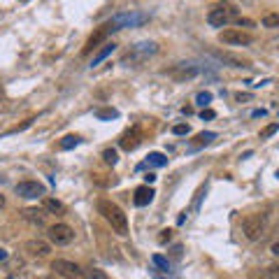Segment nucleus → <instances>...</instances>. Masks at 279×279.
I'll return each mask as SVG.
<instances>
[{"label":"nucleus","instance_id":"1","mask_svg":"<svg viewBox=\"0 0 279 279\" xmlns=\"http://www.w3.org/2000/svg\"><path fill=\"white\" fill-rule=\"evenodd\" d=\"M98 212L103 214V219L110 226L119 233V235H128V217L123 214V209L119 205H114L112 200H98Z\"/></svg>","mask_w":279,"mask_h":279},{"label":"nucleus","instance_id":"2","mask_svg":"<svg viewBox=\"0 0 279 279\" xmlns=\"http://www.w3.org/2000/svg\"><path fill=\"white\" fill-rule=\"evenodd\" d=\"M237 17H240V12L233 2H214L207 12V24L214 28H223L237 21Z\"/></svg>","mask_w":279,"mask_h":279},{"label":"nucleus","instance_id":"3","mask_svg":"<svg viewBox=\"0 0 279 279\" xmlns=\"http://www.w3.org/2000/svg\"><path fill=\"white\" fill-rule=\"evenodd\" d=\"M265 228H268V214L263 212H256V214H249V217L242 221V233L249 242H256L265 235Z\"/></svg>","mask_w":279,"mask_h":279},{"label":"nucleus","instance_id":"4","mask_svg":"<svg viewBox=\"0 0 279 279\" xmlns=\"http://www.w3.org/2000/svg\"><path fill=\"white\" fill-rule=\"evenodd\" d=\"M219 40L223 44H230V47H247V44L253 42V35L244 33L240 28H226L219 33Z\"/></svg>","mask_w":279,"mask_h":279},{"label":"nucleus","instance_id":"5","mask_svg":"<svg viewBox=\"0 0 279 279\" xmlns=\"http://www.w3.org/2000/svg\"><path fill=\"white\" fill-rule=\"evenodd\" d=\"M47 235H49V240H52L56 247H68V244L75 240V230H72L68 223H54V226H49Z\"/></svg>","mask_w":279,"mask_h":279},{"label":"nucleus","instance_id":"6","mask_svg":"<svg viewBox=\"0 0 279 279\" xmlns=\"http://www.w3.org/2000/svg\"><path fill=\"white\" fill-rule=\"evenodd\" d=\"M114 30H116V26H114L112 21H107V24H103V26L98 28L96 33H93V35H91V37L86 40V44H84V52H82V54L86 56V54H91L93 49H98V44L105 42V40H107V37H110V35H112Z\"/></svg>","mask_w":279,"mask_h":279},{"label":"nucleus","instance_id":"7","mask_svg":"<svg viewBox=\"0 0 279 279\" xmlns=\"http://www.w3.org/2000/svg\"><path fill=\"white\" fill-rule=\"evenodd\" d=\"M52 270L56 272V275H61V277H65V279H79L82 275H84V270L79 268L77 263L65 261V258H56V261L52 263Z\"/></svg>","mask_w":279,"mask_h":279},{"label":"nucleus","instance_id":"8","mask_svg":"<svg viewBox=\"0 0 279 279\" xmlns=\"http://www.w3.org/2000/svg\"><path fill=\"white\" fill-rule=\"evenodd\" d=\"M14 191H17V195L30 200V198H42L44 186L40 182H33V179H24V182H19L17 186H14Z\"/></svg>","mask_w":279,"mask_h":279},{"label":"nucleus","instance_id":"9","mask_svg":"<svg viewBox=\"0 0 279 279\" xmlns=\"http://www.w3.org/2000/svg\"><path fill=\"white\" fill-rule=\"evenodd\" d=\"M24 251L28 256H33V258H47L49 253H52V244L44 242V240H28L24 244Z\"/></svg>","mask_w":279,"mask_h":279},{"label":"nucleus","instance_id":"10","mask_svg":"<svg viewBox=\"0 0 279 279\" xmlns=\"http://www.w3.org/2000/svg\"><path fill=\"white\" fill-rule=\"evenodd\" d=\"M147 21V14H119L112 19V24L116 26V30L121 28H133V26H142Z\"/></svg>","mask_w":279,"mask_h":279},{"label":"nucleus","instance_id":"11","mask_svg":"<svg viewBox=\"0 0 279 279\" xmlns=\"http://www.w3.org/2000/svg\"><path fill=\"white\" fill-rule=\"evenodd\" d=\"M140 142H142V131L135 126V128H131V131H126L121 135V140H119V147H121L123 151H133V149H138Z\"/></svg>","mask_w":279,"mask_h":279},{"label":"nucleus","instance_id":"12","mask_svg":"<svg viewBox=\"0 0 279 279\" xmlns=\"http://www.w3.org/2000/svg\"><path fill=\"white\" fill-rule=\"evenodd\" d=\"M154 195H156V193H154V189H151L149 184H144V186H138V189H135L133 202H135L138 207H147L149 202L154 200Z\"/></svg>","mask_w":279,"mask_h":279},{"label":"nucleus","instance_id":"13","mask_svg":"<svg viewBox=\"0 0 279 279\" xmlns=\"http://www.w3.org/2000/svg\"><path fill=\"white\" fill-rule=\"evenodd\" d=\"M217 58L221 63H226L230 68H247L249 61H244L242 56H237V54H230V52H217Z\"/></svg>","mask_w":279,"mask_h":279},{"label":"nucleus","instance_id":"14","mask_svg":"<svg viewBox=\"0 0 279 279\" xmlns=\"http://www.w3.org/2000/svg\"><path fill=\"white\" fill-rule=\"evenodd\" d=\"M24 217H26V221H30L33 226H44V219H47V214H44V209H24Z\"/></svg>","mask_w":279,"mask_h":279},{"label":"nucleus","instance_id":"15","mask_svg":"<svg viewBox=\"0 0 279 279\" xmlns=\"http://www.w3.org/2000/svg\"><path fill=\"white\" fill-rule=\"evenodd\" d=\"M114 49H116V44H114V42H105L103 47L98 49V54H96V56L91 58V68H96V65H98V63H100V61H105V58H107V56H110V54H112Z\"/></svg>","mask_w":279,"mask_h":279},{"label":"nucleus","instance_id":"16","mask_svg":"<svg viewBox=\"0 0 279 279\" xmlns=\"http://www.w3.org/2000/svg\"><path fill=\"white\" fill-rule=\"evenodd\" d=\"M44 212H52V214H65V205L56 198H44Z\"/></svg>","mask_w":279,"mask_h":279},{"label":"nucleus","instance_id":"17","mask_svg":"<svg viewBox=\"0 0 279 279\" xmlns=\"http://www.w3.org/2000/svg\"><path fill=\"white\" fill-rule=\"evenodd\" d=\"M214 140H217V133H212V131L198 133V135H195V142H193V147H205V144L214 142Z\"/></svg>","mask_w":279,"mask_h":279},{"label":"nucleus","instance_id":"18","mask_svg":"<svg viewBox=\"0 0 279 279\" xmlns=\"http://www.w3.org/2000/svg\"><path fill=\"white\" fill-rule=\"evenodd\" d=\"M147 163H149V166L163 167V166H167V158L163 156V154H158V151H151V154L147 156Z\"/></svg>","mask_w":279,"mask_h":279},{"label":"nucleus","instance_id":"19","mask_svg":"<svg viewBox=\"0 0 279 279\" xmlns=\"http://www.w3.org/2000/svg\"><path fill=\"white\" fill-rule=\"evenodd\" d=\"M96 116L100 119V121H110V119H116L119 112L112 110V107H103V110H96Z\"/></svg>","mask_w":279,"mask_h":279},{"label":"nucleus","instance_id":"20","mask_svg":"<svg viewBox=\"0 0 279 279\" xmlns=\"http://www.w3.org/2000/svg\"><path fill=\"white\" fill-rule=\"evenodd\" d=\"M151 263L156 265L158 270H163V272H170V261H167L166 256H161V253H154L151 256Z\"/></svg>","mask_w":279,"mask_h":279},{"label":"nucleus","instance_id":"21","mask_svg":"<svg viewBox=\"0 0 279 279\" xmlns=\"http://www.w3.org/2000/svg\"><path fill=\"white\" fill-rule=\"evenodd\" d=\"M79 142H82V140H79L77 135H65V138H63L61 142H58V147L68 151V149H75V147H77Z\"/></svg>","mask_w":279,"mask_h":279},{"label":"nucleus","instance_id":"22","mask_svg":"<svg viewBox=\"0 0 279 279\" xmlns=\"http://www.w3.org/2000/svg\"><path fill=\"white\" fill-rule=\"evenodd\" d=\"M263 26L265 28H279V14L277 12H270L263 17Z\"/></svg>","mask_w":279,"mask_h":279},{"label":"nucleus","instance_id":"23","mask_svg":"<svg viewBox=\"0 0 279 279\" xmlns=\"http://www.w3.org/2000/svg\"><path fill=\"white\" fill-rule=\"evenodd\" d=\"M103 161L107 163V166H116L119 156H116V151H114V149H105V151H103Z\"/></svg>","mask_w":279,"mask_h":279},{"label":"nucleus","instance_id":"24","mask_svg":"<svg viewBox=\"0 0 279 279\" xmlns=\"http://www.w3.org/2000/svg\"><path fill=\"white\" fill-rule=\"evenodd\" d=\"M212 103V93L209 91H200L198 96H195V105H200V107H207Z\"/></svg>","mask_w":279,"mask_h":279},{"label":"nucleus","instance_id":"25","mask_svg":"<svg viewBox=\"0 0 279 279\" xmlns=\"http://www.w3.org/2000/svg\"><path fill=\"white\" fill-rule=\"evenodd\" d=\"M279 131V121H275V123H270V126H265L261 131V140H268V138H272L275 133Z\"/></svg>","mask_w":279,"mask_h":279},{"label":"nucleus","instance_id":"26","mask_svg":"<svg viewBox=\"0 0 279 279\" xmlns=\"http://www.w3.org/2000/svg\"><path fill=\"white\" fill-rule=\"evenodd\" d=\"M86 279H110V277H107L103 270H98V268H88V270H86Z\"/></svg>","mask_w":279,"mask_h":279},{"label":"nucleus","instance_id":"27","mask_svg":"<svg viewBox=\"0 0 279 279\" xmlns=\"http://www.w3.org/2000/svg\"><path fill=\"white\" fill-rule=\"evenodd\" d=\"M189 131H191V128H189V123H177V126L172 128L174 135H186Z\"/></svg>","mask_w":279,"mask_h":279},{"label":"nucleus","instance_id":"28","mask_svg":"<svg viewBox=\"0 0 279 279\" xmlns=\"http://www.w3.org/2000/svg\"><path fill=\"white\" fill-rule=\"evenodd\" d=\"M170 237H172V230H161V235H158V242L166 244V242H170Z\"/></svg>","mask_w":279,"mask_h":279},{"label":"nucleus","instance_id":"29","mask_svg":"<svg viewBox=\"0 0 279 279\" xmlns=\"http://www.w3.org/2000/svg\"><path fill=\"white\" fill-rule=\"evenodd\" d=\"M214 116H217V112H214V110H202V112H200L202 121H209V119H214Z\"/></svg>","mask_w":279,"mask_h":279},{"label":"nucleus","instance_id":"30","mask_svg":"<svg viewBox=\"0 0 279 279\" xmlns=\"http://www.w3.org/2000/svg\"><path fill=\"white\" fill-rule=\"evenodd\" d=\"M268 279H279V268H270V272H268Z\"/></svg>","mask_w":279,"mask_h":279},{"label":"nucleus","instance_id":"31","mask_svg":"<svg viewBox=\"0 0 279 279\" xmlns=\"http://www.w3.org/2000/svg\"><path fill=\"white\" fill-rule=\"evenodd\" d=\"M249 98H251V96H249V93H237V96H235V100H237V103H242V100H249Z\"/></svg>","mask_w":279,"mask_h":279},{"label":"nucleus","instance_id":"32","mask_svg":"<svg viewBox=\"0 0 279 279\" xmlns=\"http://www.w3.org/2000/svg\"><path fill=\"white\" fill-rule=\"evenodd\" d=\"M265 114H268V112H265V110H253V112H251V116H253V119H258V116H265Z\"/></svg>","mask_w":279,"mask_h":279},{"label":"nucleus","instance_id":"33","mask_svg":"<svg viewBox=\"0 0 279 279\" xmlns=\"http://www.w3.org/2000/svg\"><path fill=\"white\" fill-rule=\"evenodd\" d=\"M270 251L275 253V256H279V242H275V244H272V247H270Z\"/></svg>","mask_w":279,"mask_h":279},{"label":"nucleus","instance_id":"34","mask_svg":"<svg viewBox=\"0 0 279 279\" xmlns=\"http://www.w3.org/2000/svg\"><path fill=\"white\" fill-rule=\"evenodd\" d=\"M144 179H147V184H154V182H156V174H151V172H149L147 177H144Z\"/></svg>","mask_w":279,"mask_h":279},{"label":"nucleus","instance_id":"35","mask_svg":"<svg viewBox=\"0 0 279 279\" xmlns=\"http://www.w3.org/2000/svg\"><path fill=\"white\" fill-rule=\"evenodd\" d=\"M5 258H7V251H5V249H0V261H5Z\"/></svg>","mask_w":279,"mask_h":279},{"label":"nucleus","instance_id":"36","mask_svg":"<svg viewBox=\"0 0 279 279\" xmlns=\"http://www.w3.org/2000/svg\"><path fill=\"white\" fill-rule=\"evenodd\" d=\"M5 207V195H0V209Z\"/></svg>","mask_w":279,"mask_h":279},{"label":"nucleus","instance_id":"37","mask_svg":"<svg viewBox=\"0 0 279 279\" xmlns=\"http://www.w3.org/2000/svg\"><path fill=\"white\" fill-rule=\"evenodd\" d=\"M21 2H26V0H21Z\"/></svg>","mask_w":279,"mask_h":279},{"label":"nucleus","instance_id":"38","mask_svg":"<svg viewBox=\"0 0 279 279\" xmlns=\"http://www.w3.org/2000/svg\"><path fill=\"white\" fill-rule=\"evenodd\" d=\"M277 177H279V172H277Z\"/></svg>","mask_w":279,"mask_h":279}]
</instances>
